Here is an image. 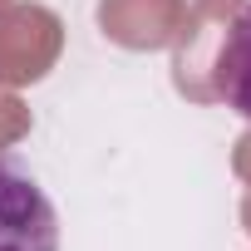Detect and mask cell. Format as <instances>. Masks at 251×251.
Returning <instances> with one entry per match:
<instances>
[{"instance_id": "6da1fadb", "label": "cell", "mask_w": 251, "mask_h": 251, "mask_svg": "<svg viewBox=\"0 0 251 251\" xmlns=\"http://www.w3.org/2000/svg\"><path fill=\"white\" fill-rule=\"evenodd\" d=\"M0 251H59V212L15 158H0Z\"/></svg>"}, {"instance_id": "7a4b0ae2", "label": "cell", "mask_w": 251, "mask_h": 251, "mask_svg": "<svg viewBox=\"0 0 251 251\" xmlns=\"http://www.w3.org/2000/svg\"><path fill=\"white\" fill-rule=\"evenodd\" d=\"M217 94L226 99V108H236L241 118H251V5H241V15L231 20L222 50H217Z\"/></svg>"}]
</instances>
